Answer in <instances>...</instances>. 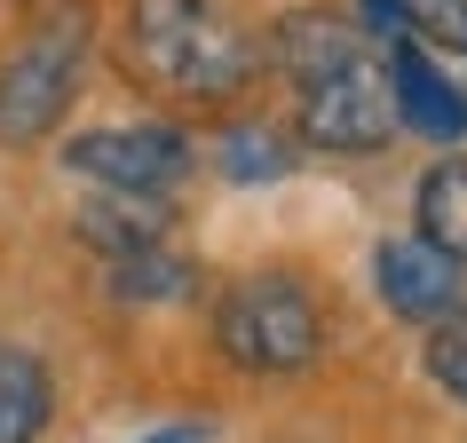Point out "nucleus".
I'll return each instance as SVG.
<instances>
[{"mask_svg": "<svg viewBox=\"0 0 467 443\" xmlns=\"http://www.w3.org/2000/svg\"><path fill=\"white\" fill-rule=\"evenodd\" d=\"M262 64L246 32L214 0H127V72L143 88H167L182 103L238 96Z\"/></svg>", "mask_w": 467, "mask_h": 443, "instance_id": "obj_1", "label": "nucleus"}, {"mask_svg": "<svg viewBox=\"0 0 467 443\" xmlns=\"http://www.w3.org/2000/svg\"><path fill=\"white\" fill-rule=\"evenodd\" d=\"M214 341L238 372H301L317 356V309L294 277H246L222 294Z\"/></svg>", "mask_w": 467, "mask_h": 443, "instance_id": "obj_2", "label": "nucleus"}, {"mask_svg": "<svg viewBox=\"0 0 467 443\" xmlns=\"http://www.w3.org/2000/svg\"><path fill=\"white\" fill-rule=\"evenodd\" d=\"M88 16H56V25L25 32V48L0 64V143H32L64 119V103L79 96V64H88Z\"/></svg>", "mask_w": 467, "mask_h": 443, "instance_id": "obj_3", "label": "nucleus"}, {"mask_svg": "<svg viewBox=\"0 0 467 443\" xmlns=\"http://www.w3.org/2000/svg\"><path fill=\"white\" fill-rule=\"evenodd\" d=\"M396 127H404L396 119V88H389V64H372V48L301 88V143L309 150L357 159V150H380Z\"/></svg>", "mask_w": 467, "mask_h": 443, "instance_id": "obj_4", "label": "nucleus"}, {"mask_svg": "<svg viewBox=\"0 0 467 443\" xmlns=\"http://www.w3.org/2000/svg\"><path fill=\"white\" fill-rule=\"evenodd\" d=\"M64 167L103 182L111 198H167L191 174V143L174 127H88L64 143Z\"/></svg>", "mask_w": 467, "mask_h": 443, "instance_id": "obj_5", "label": "nucleus"}, {"mask_svg": "<svg viewBox=\"0 0 467 443\" xmlns=\"http://www.w3.org/2000/svg\"><path fill=\"white\" fill-rule=\"evenodd\" d=\"M372 277H380V301L412 325H436L460 309V253H443L436 238H389Z\"/></svg>", "mask_w": 467, "mask_h": 443, "instance_id": "obj_6", "label": "nucleus"}, {"mask_svg": "<svg viewBox=\"0 0 467 443\" xmlns=\"http://www.w3.org/2000/svg\"><path fill=\"white\" fill-rule=\"evenodd\" d=\"M348 56H365V32H357V16H341V8H294V16H277L270 40H262V64H277L294 88L341 72Z\"/></svg>", "mask_w": 467, "mask_h": 443, "instance_id": "obj_7", "label": "nucleus"}, {"mask_svg": "<svg viewBox=\"0 0 467 443\" xmlns=\"http://www.w3.org/2000/svg\"><path fill=\"white\" fill-rule=\"evenodd\" d=\"M389 88H396V119L412 127V135H428V143H460L467 135V88H451L428 64V48L396 40L389 48Z\"/></svg>", "mask_w": 467, "mask_h": 443, "instance_id": "obj_8", "label": "nucleus"}, {"mask_svg": "<svg viewBox=\"0 0 467 443\" xmlns=\"http://www.w3.org/2000/svg\"><path fill=\"white\" fill-rule=\"evenodd\" d=\"M48 412H56V388L40 372V356L0 341V443H40L48 436Z\"/></svg>", "mask_w": 467, "mask_h": 443, "instance_id": "obj_9", "label": "nucleus"}, {"mask_svg": "<svg viewBox=\"0 0 467 443\" xmlns=\"http://www.w3.org/2000/svg\"><path fill=\"white\" fill-rule=\"evenodd\" d=\"M214 167L230 174V182H277V174L294 167V135L270 127V119H238V127H222Z\"/></svg>", "mask_w": 467, "mask_h": 443, "instance_id": "obj_10", "label": "nucleus"}, {"mask_svg": "<svg viewBox=\"0 0 467 443\" xmlns=\"http://www.w3.org/2000/svg\"><path fill=\"white\" fill-rule=\"evenodd\" d=\"M420 238H436L443 253L467 262V159H443L420 174Z\"/></svg>", "mask_w": 467, "mask_h": 443, "instance_id": "obj_11", "label": "nucleus"}, {"mask_svg": "<svg viewBox=\"0 0 467 443\" xmlns=\"http://www.w3.org/2000/svg\"><path fill=\"white\" fill-rule=\"evenodd\" d=\"M111 294L119 301H182L191 294V262L159 246H135V253H111Z\"/></svg>", "mask_w": 467, "mask_h": 443, "instance_id": "obj_12", "label": "nucleus"}, {"mask_svg": "<svg viewBox=\"0 0 467 443\" xmlns=\"http://www.w3.org/2000/svg\"><path fill=\"white\" fill-rule=\"evenodd\" d=\"M396 8H404L412 40H428V48H451V56H467V0H396Z\"/></svg>", "mask_w": 467, "mask_h": 443, "instance_id": "obj_13", "label": "nucleus"}, {"mask_svg": "<svg viewBox=\"0 0 467 443\" xmlns=\"http://www.w3.org/2000/svg\"><path fill=\"white\" fill-rule=\"evenodd\" d=\"M428 372L467 404V317H436V333H428Z\"/></svg>", "mask_w": 467, "mask_h": 443, "instance_id": "obj_14", "label": "nucleus"}, {"mask_svg": "<svg viewBox=\"0 0 467 443\" xmlns=\"http://www.w3.org/2000/svg\"><path fill=\"white\" fill-rule=\"evenodd\" d=\"M143 443H206V428H159V436H143Z\"/></svg>", "mask_w": 467, "mask_h": 443, "instance_id": "obj_15", "label": "nucleus"}]
</instances>
